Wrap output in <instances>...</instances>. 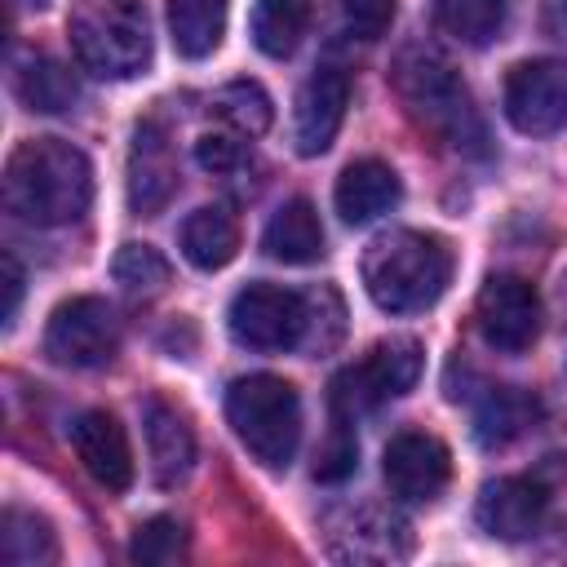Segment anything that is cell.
I'll use <instances>...</instances> for the list:
<instances>
[{"mask_svg":"<svg viewBox=\"0 0 567 567\" xmlns=\"http://www.w3.org/2000/svg\"><path fill=\"white\" fill-rule=\"evenodd\" d=\"M4 208L27 226H66L93 199V164L62 137H27L4 159Z\"/></svg>","mask_w":567,"mask_h":567,"instance_id":"obj_1","label":"cell"},{"mask_svg":"<svg viewBox=\"0 0 567 567\" xmlns=\"http://www.w3.org/2000/svg\"><path fill=\"white\" fill-rule=\"evenodd\" d=\"M394 93L408 106V115L434 133L447 151L456 155H487V128L483 115L474 111L470 89L461 84V75L434 53V49H403V58L394 62Z\"/></svg>","mask_w":567,"mask_h":567,"instance_id":"obj_2","label":"cell"},{"mask_svg":"<svg viewBox=\"0 0 567 567\" xmlns=\"http://www.w3.org/2000/svg\"><path fill=\"white\" fill-rule=\"evenodd\" d=\"M452 284V248L425 230H390L363 252V288L385 315H421Z\"/></svg>","mask_w":567,"mask_h":567,"instance_id":"obj_3","label":"cell"},{"mask_svg":"<svg viewBox=\"0 0 567 567\" xmlns=\"http://www.w3.org/2000/svg\"><path fill=\"white\" fill-rule=\"evenodd\" d=\"M71 49L102 80H133L151 62V18L142 0H71Z\"/></svg>","mask_w":567,"mask_h":567,"instance_id":"obj_4","label":"cell"},{"mask_svg":"<svg viewBox=\"0 0 567 567\" xmlns=\"http://www.w3.org/2000/svg\"><path fill=\"white\" fill-rule=\"evenodd\" d=\"M226 421L252 461L266 470H288L301 443V394L292 381L275 372H252L230 381Z\"/></svg>","mask_w":567,"mask_h":567,"instance_id":"obj_5","label":"cell"},{"mask_svg":"<svg viewBox=\"0 0 567 567\" xmlns=\"http://www.w3.org/2000/svg\"><path fill=\"white\" fill-rule=\"evenodd\" d=\"M230 337L248 350H297L310 337L315 323V301L310 292H292L279 284H248L230 297L226 310Z\"/></svg>","mask_w":567,"mask_h":567,"instance_id":"obj_6","label":"cell"},{"mask_svg":"<svg viewBox=\"0 0 567 567\" xmlns=\"http://www.w3.org/2000/svg\"><path fill=\"white\" fill-rule=\"evenodd\" d=\"M416 377H421V346L412 337L377 341L359 363H350L332 381V412H337V421H350L359 412H372L385 399L408 394L416 385Z\"/></svg>","mask_w":567,"mask_h":567,"instance_id":"obj_7","label":"cell"},{"mask_svg":"<svg viewBox=\"0 0 567 567\" xmlns=\"http://www.w3.org/2000/svg\"><path fill=\"white\" fill-rule=\"evenodd\" d=\"M120 350L115 310L102 297H71L49 315L44 354L62 368H102Z\"/></svg>","mask_w":567,"mask_h":567,"instance_id":"obj_8","label":"cell"},{"mask_svg":"<svg viewBox=\"0 0 567 567\" xmlns=\"http://www.w3.org/2000/svg\"><path fill=\"white\" fill-rule=\"evenodd\" d=\"M505 120L527 137L567 128V62L527 58L505 75Z\"/></svg>","mask_w":567,"mask_h":567,"instance_id":"obj_9","label":"cell"},{"mask_svg":"<svg viewBox=\"0 0 567 567\" xmlns=\"http://www.w3.org/2000/svg\"><path fill=\"white\" fill-rule=\"evenodd\" d=\"M474 323L496 354H523L540 337V297L518 275H492L478 288Z\"/></svg>","mask_w":567,"mask_h":567,"instance_id":"obj_10","label":"cell"},{"mask_svg":"<svg viewBox=\"0 0 567 567\" xmlns=\"http://www.w3.org/2000/svg\"><path fill=\"white\" fill-rule=\"evenodd\" d=\"M385 470V487L399 501H434L447 478H452V452L443 439L425 434V430H403L385 443L381 456Z\"/></svg>","mask_w":567,"mask_h":567,"instance_id":"obj_11","label":"cell"},{"mask_svg":"<svg viewBox=\"0 0 567 567\" xmlns=\"http://www.w3.org/2000/svg\"><path fill=\"white\" fill-rule=\"evenodd\" d=\"M545 509H549V483L540 474H509V478H492L478 492L474 518L496 540H527L540 532Z\"/></svg>","mask_w":567,"mask_h":567,"instance_id":"obj_12","label":"cell"},{"mask_svg":"<svg viewBox=\"0 0 567 567\" xmlns=\"http://www.w3.org/2000/svg\"><path fill=\"white\" fill-rule=\"evenodd\" d=\"M346 106H350V80L332 66L315 71L301 89H297V102H292V146L297 155L315 159L332 146L341 120H346Z\"/></svg>","mask_w":567,"mask_h":567,"instance_id":"obj_13","label":"cell"},{"mask_svg":"<svg viewBox=\"0 0 567 567\" xmlns=\"http://www.w3.org/2000/svg\"><path fill=\"white\" fill-rule=\"evenodd\" d=\"M177 190V155L159 124H137L128 146V208L155 217Z\"/></svg>","mask_w":567,"mask_h":567,"instance_id":"obj_14","label":"cell"},{"mask_svg":"<svg viewBox=\"0 0 567 567\" xmlns=\"http://www.w3.org/2000/svg\"><path fill=\"white\" fill-rule=\"evenodd\" d=\"M71 447L80 456V465L106 487V492H124L133 483V452H128V434L124 425L93 408V412H80L71 421Z\"/></svg>","mask_w":567,"mask_h":567,"instance_id":"obj_15","label":"cell"},{"mask_svg":"<svg viewBox=\"0 0 567 567\" xmlns=\"http://www.w3.org/2000/svg\"><path fill=\"white\" fill-rule=\"evenodd\" d=\"M399 195H403L399 173L385 159H354V164L341 168L337 190H332V204H337V213H341L346 226H368L381 213H390L399 204Z\"/></svg>","mask_w":567,"mask_h":567,"instance_id":"obj_16","label":"cell"},{"mask_svg":"<svg viewBox=\"0 0 567 567\" xmlns=\"http://www.w3.org/2000/svg\"><path fill=\"white\" fill-rule=\"evenodd\" d=\"M142 430H146L155 483H164V487L182 483L190 474V465H195V430H190L186 412L173 408V403H164V399H146Z\"/></svg>","mask_w":567,"mask_h":567,"instance_id":"obj_17","label":"cell"},{"mask_svg":"<svg viewBox=\"0 0 567 567\" xmlns=\"http://www.w3.org/2000/svg\"><path fill=\"white\" fill-rule=\"evenodd\" d=\"M261 248L266 257L284 261V266H310L323 257V226L310 199H288L275 208V217L261 230Z\"/></svg>","mask_w":567,"mask_h":567,"instance_id":"obj_18","label":"cell"},{"mask_svg":"<svg viewBox=\"0 0 567 567\" xmlns=\"http://www.w3.org/2000/svg\"><path fill=\"white\" fill-rule=\"evenodd\" d=\"M332 536H346V545H332L337 558H372V563H385V558H403L412 545H408V523L381 505H363L350 514V527L346 532H332Z\"/></svg>","mask_w":567,"mask_h":567,"instance_id":"obj_19","label":"cell"},{"mask_svg":"<svg viewBox=\"0 0 567 567\" xmlns=\"http://www.w3.org/2000/svg\"><path fill=\"white\" fill-rule=\"evenodd\" d=\"M182 252L195 270H221L239 252V221L221 204H204L182 221Z\"/></svg>","mask_w":567,"mask_h":567,"instance_id":"obj_20","label":"cell"},{"mask_svg":"<svg viewBox=\"0 0 567 567\" xmlns=\"http://www.w3.org/2000/svg\"><path fill=\"white\" fill-rule=\"evenodd\" d=\"M13 93H18V102H22L27 111H44V115L71 111V106L80 102L75 75H71L58 58H49V53H31V58L18 62V71H13Z\"/></svg>","mask_w":567,"mask_h":567,"instance_id":"obj_21","label":"cell"},{"mask_svg":"<svg viewBox=\"0 0 567 567\" xmlns=\"http://www.w3.org/2000/svg\"><path fill=\"white\" fill-rule=\"evenodd\" d=\"M540 403L514 385H487V394L474 408V439L483 447H505L514 443L532 421H536Z\"/></svg>","mask_w":567,"mask_h":567,"instance_id":"obj_22","label":"cell"},{"mask_svg":"<svg viewBox=\"0 0 567 567\" xmlns=\"http://www.w3.org/2000/svg\"><path fill=\"white\" fill-rule=\"evenodd\" d=\"M509 4L514 0H434V27L456 44L483 49L505 31Z\"/></svg>","mask_w":567,"mask_h":567,"instance_id":"obj_23","label":"cell"},{"mask_svg":"<svg viewBox=\"0 0 567 567\" xmlns=\"http://www.w3.org/2000/svg\"><path fill=\"white\" fill-rule=\"evenodd\" d=\"M230 0H168V31L182 58H208L221 44Z\"/></svg>","mask_w":567,"mask_h":567,"instance_id":"obj_24","label":"cell"},{"mask_svg":"<svg viewBox=\"0 0 567 567\" xmlns=\"http://www.w3.org/2000/svg\"><path fill=\"white\" fill-rule=\"evenodd\" d=\"M0 558L9 567H44L58 558V536L49 527V518L9 505L0 518Z\"/></svg>","mask_w":567,"mask_h":567,"instance_id":"obj_25","label":"cell"},{"mask_svg":"<svg viewBox=\"0 0 567 567\" xmlns=\"http://www.w3.org/2000/svg\"><path fill=\"white\" fill-rule=\"evenodd\" d=\"M310 27V0H257L252 4V44L266 58H288Z\"/></svg>","mask_w":567,"mask_h":567,"instance_id":"obj_26","label":"cell"},{"mask_svg":"<svg viewBox=\"0 0 567 567\" xmlns=\"http://www.w3.org/2000/svg\"><path fill=\"white\" fill-rule=\"evenodd\" d=\"M213 106H217V115H221L235 133H244V137H261V133L270 128V120H275V106H270L266 89L252 84V80H230L226 89H217Z\"/></svg>","mask_w":567,"mask_h":567,"instance_id":"obj_27","label":"cell"},{"mask_svg":"<svg viewBox=\"0 0 567 567\" xmlns=\"http://www.w3.org/2000/svg\"><path fill=\"white\" fill-rule=\"evenodd\" d=\"M128 558L142 563V567H168V563H182L186 558V527L168 514L159 518H146L133 540H128Z\"/></svg>","mask_w":567,"mask_h":567,"instance_id":"obj_28","label":"cell"},{"mask_svg":"<svg viewBox=\"0 0 567 567\" xmlns=\"http://www.w3.org/2000/svg\"><path fill=\"white\" fill-rule=\"evenodd\" d=\"M111 275H115V284L124 288V292H133V297H151V292H159L164 284H168V261L151 248V244H124L120 252H115V261H111Z\"/></svg>","mask_w":567,"mask_h":567,"instance_id":"obj_29","label":"cell"},{"mask_svg":"<svg viewBox=\"0 0 567 567\" xmlns=\"http://www.w3.org/2000/svg\"><path fill=\"white\" fill-rule=\"evenodd\" d=\"M195 159H199V168H208V173H235V168L248 159L244 133H226V128L204 133V137L195 142Z\"/></svg>","mask_w":567,"mask_h":567,"instance_id":"obj_30","label":"cell"},{"mask_svg":"<svg viewBox=\"0 0 567 567\" xmlns=\"http://www.w3.org/2000/svg\"><path fill=\"white\" fill-rule=\"evenodd\" d=\"M399 13V0H341V18L359 40H381Z\"/></svg>","mask_w":567,"mask_h":567,"instance_id":"obj_31","label":"cell"},{"mask_svg":"<svg viewBox=\"0 0 567 567\" xmlns=\"http://www.w3.org/2000/svg\"><path fill=\"white\" fill-rule=\"evenodd\" d=\"M346 425H350V421H337V425H332V439L319 447V461H315V478H323V483H341V478L354 470L359 443H354V434H350Z\"/></svg>","mask_w":567,"mask_h":567,"instance_id":"obj_32","label":"cell"},{"mask_svg":"<svg viewBox=\"0 0 567 567\" xmlns=\"http://www.w3.org/2000/svg\"><path fill=\"white\" fill-rule=\"evenodd\" d=\"M0 275H4V306H0V319L13 323L18 301H22V266H18L13 252H0Z\"/></svg>","mask_w":567,"mask_h":567,"instance_id":"obj_33","label":"cell"},{"mask_svg":"<svg viewBox=\"0 0 567 567\" xmlns=\"http://www.w3.org/2000/svg\"><path fill=\"white\" fill-rule=\"evenodd\" d=\"M18 4H27V9H44L49 0H18Z\"/></svg>","mask_w":567,"mask_h":567,"instance_id":"obj_34","label":"cell"}]
</instances>
